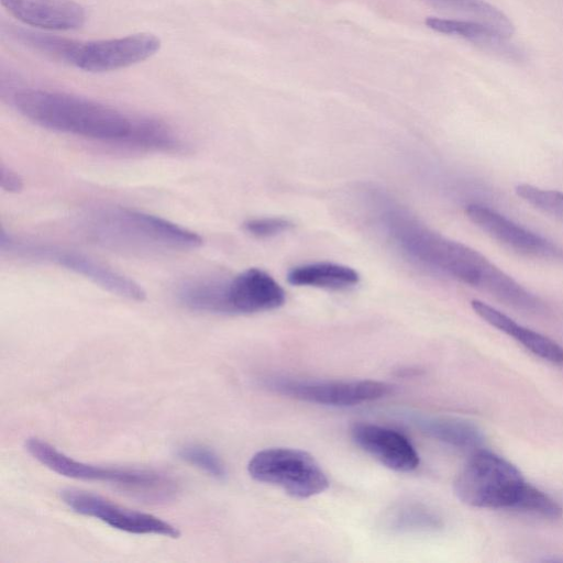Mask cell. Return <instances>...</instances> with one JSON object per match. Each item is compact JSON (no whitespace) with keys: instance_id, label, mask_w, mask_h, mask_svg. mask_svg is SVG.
<instances>
[{"instance_id":"1","label":"cell","mask_w":563,"mask_h":563,"mask_svg":"<svg viewBox=\"0 0 563 563\" xmlns=\"http://www.w3.org/2000/svg\"><path fill=\"white\" fill-rule=\"evenodd\" d=\"M29 121L56 132L124 147L179 152L184 142L165 122L133 117L113 107L71 93L20 88L10 97Z\"/></svg>"},{"instance_id":"2","label":"cell","mask_w":563,"mask_h":563,"mask_svg":"<svg viewBox=\"0 0 563 563\" xmlns=\"http://www.w3.org/2000/svg\"><path fill=\"white\" fill-rule=\"evenodd\" d=\"M389 235L408 256L449 277L481 289L523 311L537 312L542 301L478 251L437 233L401 211L385 216Z\"/></svg>"},{"instance_id":"3","label":"cell","mask_w":563,"mask_h":563,"mask_svg":"<svg viewBox=\"0 0 563 563\" xmlns=\"http://www.w3.org/2000/svg\"><path fill=\"white\" fill-rule=\"evenodd\" d=\"M80 228L99 246L135 255L185 252L203 243L198 233L177 223L118 206L90 210L84 216Z\"/></svg>"},{"instance_id":"4","label":"cell","mask_w":563,"mask_h":563,"mask_svg":"<svg viewBox=\"0 0 563 563\" xmlns=\"http://www.w3.org/2000/svg\"><path fill=\"white\" fill-rule=\"evenodd\" d=\"M454 492L472 507L511 509L548 518L562 515L561 507L527 482L512 463L488 450H478L467 460L455 477Z\"/></svg>"},{"instance_id":"5","label":"cell","mask_w":563,"mask_h":563,"mask_svg":"<svg viewBox=\"0 0 563 563\" xmlns=\"http://www.w3.org/2000/svg\"><path fill=\"white\" fill-rule=\"evenodd\" d=\"M10 34L33 49L88 73L130 67L161 48V40L145 32L95 41H74L19 27L10 29Z\"/></svg>"},{"instance_id":"6","label":"cell","mask_w":563,"mask_h":563,"mask_svg":"<svg viewBox=\"0 0 563 563\" xmlns=\"http://www.w3.org/2000/svg\"><path fill=\"white\" fill-rule=\"evenodd\" d=\"M24 448L34 460L65 477L102 482L150 500H166L177 492L175 481L158 471L85 463L66 455L37 437L27 438Z\"/></svg>"},{"instance_id":"7","label":"cell","mask_w":563,"mask_h":563,"mask_svg":"<svg viewBox=\"0 0 563 563\" xmlns=\"http://www.w3.org/2000/svg\"><path fill=\"white\" fill-rule=\"evenodd\" d=\"M0 249L2 253L16 258L64 267L129 300L143 301L146 297L144 289L135 280L77 251L23 239L5 232L4 229L0 233Z\"/></svg>"},{"instance_id":"8","label":"cell","mask_w":563,"mask_h":563,"mask_svg":"<svg viewBox=\"0 0 563 563\" xmlns=\"http://www.w3.org/2000/svg\"><path fill=\"white\" fill-rule=\"evenodd\" d=\"M250 476L282 488L295 498H309L324 492L329 479L309 453L289 448H269L256 452L247 463Z\"/></svg>"},{"instance_id":"9","label":"cell","mask_w":563,"mask_h":563,"mask_svg":"<svg viewBox=\"0 0 563 563\" xmlns=\"http://www.w3.org/2000/svg\"><path fill=\"white\" fill-rule=\"evenodd\" d=\"M63 503L78 515L95 518L113 529L133 534H155L172 539L180 537L179 529L152 514L131 509L89 492L67 488L60 492Z\"/></svg>"},{"instance_id":"10","label":"cell","mask_w":563,"mask_h":563,"mask_svg":"<svg viewBox=\"0 0 563 563\" xmlns=\"http://www.w3.org/2000/svg\"><path fill=\"white\" fill-rule=\"evenodd\" d=\"M267 386L275 391L312 404L346 407L380 399L394 391L391 384L362 380H297L274 378Z\"/></svg>"},{"instance_id":"11","label":"cell","mask_w":563,"mask_h":563,"mask_svg":"<svg viewBox=\"0 0 563 563\" xmlns=\"http://www.w3.org/2000/svg\"><path fill=\"white\" fill-rule=\"evenodd\" d=\"M282 286L265 271L249 268L231 279H221L218 314H249L284 305Z\"/></svg>"},{"instance_id":"12","label":"cell","mask_w":563,"mask_h":563,"mask_svg":"<svg viewBox=\"0 0 563 563\" xmlns=\"http://www.w3.org/2000/svg\"><path fill=\"white\" fill-rule=\"evenodd\" d=\"M466 217L504 246L528 257L563 262V247L478 203L465 208Z\"/></svg>"},{"instance_id":"13","label":"cell","mask_w":563,"mask_h":563,"mask_svg":"<svg viewBox=\"0 0 563 563\" xmlns=\"http://www.w3.org/2000/svg\"><path fill=\"white\" fill-rule=\"evenodd\" d=\"M350 433L356 445L389 470L406 473L419 465L415 446L398 431L357 422L351 427Z\"/></svg>"},{"instance_id":"14","label":"cell","mask_w":563,"mask_h":563,"mask_svg":"<svg viewBox=\"0 0 563 563\" xmlns=\"http://www.w3.org/2000/svg\"><path fill=\"white\" fill-rule=\"evenodd\" d=\"M9 14L25 25L69 31L84 25L85 9L75 0H0Z\"/></svg>"},{"instance_id":"15","label":"cell","mask_w":563,"mask_h":563,"mask_svg":"<svg viewBox=\"0 0 563 563\" xmlns=\"http://www.w3.org/2000/svg\"><path fill=\"white\" fill-rule=\"evenodd\" d=\"M426 25L434 32L459 37L500 58L521 62L523 51L498 29L476 20L429 16Z\"/></svg>"},{"instance_id":"16","label":"cell","mask_w":563,"mask_h":563,"mask_svg":"<svg viewBox=\"0 0 563 563\" xmlns=\"http://www.w3.org/2000/svg\"><path fill=\"white\" fill-rule=\"evenodd\" d=\"M471 306L484 321L515 339L532 354L554 364H563V347L555 341L521 325L486 302L474 299L471 301Z\"/></svg>"},{"instance_id":"17","label":"cell","mask_w":563,"mask_h":563,"mask_svg":"<svg viewBox=\"0 0 563 563\" xmlns=\"http://www.w3.org/2000/svg\"><path fill=\"white\" fill-rule=\"evenodd\" d=\"M287 279L295 286L342 290L355 286L360 282V275L346 265L318 262L294 267Z\"/></svg>"},{"instance_id":"18","label":"cell","mask_w":563,"mask_h":563,"mask_svg":"<svg viewBox=\"0 0 563 563\" xmlns=\"http://www.w3.org/2000/svg\"><path fill=\"white\" fill-rule=\"evenodd\" d=\"M417 424L429 437L456 448H476L484 440L476 424L460 418L423 417Z\"/></svg>"},{"instance_id":"19","label":"cell","mask_w":563,"mask_h":563,"mask_svg":"<svg viewBox=\"0 0 563 563\" xmlns=\"http://www.w3.org/2000/svg\"><path fill=\"white\" fill-rule=\"evenodd\" d=\"M386 525L393 531H430L442 526L439 516L427 506L405 503L394 507L386 517Z\"/></svg>"},{"instance_id":"20","label":"cell","mask_w":563,"mask_h":563,"mask_svg":"<svg viewBox=\"0 0 563 563\" xmlns=\"http://www.w3.org/2000/svg\"><path fill=\"white\" fill-rule=\"evenodd\" d=\"M438 4L471 15L476 21L484 22L499 30H506L510 20L496 7L484 0H432Z\"/></svg>"},{"instance_id":"21","label":"cell","mask_w":563,"mask_h":563,"mask_svg":"<svg viewBox=\"0 0 563 563\" xmlns=\"http://www.w3.org/2000/svg\"><path fill=\"white\" fill-rule=\"evenodd\" d=\"M177 456L213 478L223 479L227 477V467L223 461L208 446L194 443L184 444L178 448Z\"/></svg>"},{"instance_id":"22","label":"cell","mask_w":563,"mask_h":563,"mask_svg":"<svg viewBox=\"0 0 563 563\" xmlns=\"http://www.w3.org/2000/svg\"><path fill=\"white\" fill-rule=\"evenodd\" d=\"M515 191L536 209L563 221V192L540 188L530 184H519Z\"/></svg>"},{"instance_id":"23","label":"cell","mask_w":563,"mask_h":563,"mask_svg":"<svg viewBox=\"0 0 563 563\" xmlns=\"http://www.w3.org/2000/svg\"><path fill=\"white\" fill-rule=\"evenodd\" d=\"M244 230L256 238H272L292 228V222L282 217L250 219L243 224Z\"/></svg>"},{"instance_id":"24","label":"cell","mask_w":563,"mask_h":563,"mask_svg":"<svg viewBox=\"0 0 563 563\" xmlns=\"http://www.w3.org/2000/svg\"><path fill=\"white\" fill-rule=\"evenodd\" d=\"M1 187L9 192H18L23 188V180L19 174L4 165L1 166Z\"/></svg>"}]
</instances>
